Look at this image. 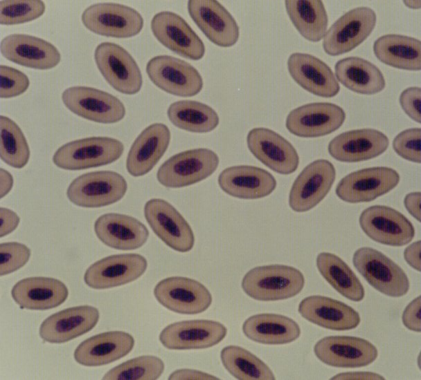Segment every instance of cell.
Returning <instances> with one entry per match:
<instances>
[{"instance_id": "cell-2", "label": "cell", "mask_w": 421, "mask_h": 380, "mask_svg": "<svg viewBox=\"0 0 421 380\" xmlns=\"http://www.w3.org/2000/svg\"><path fill=\"white\" fill-rule=\"evenodd\" d=\"M123 151V144L118 140L91 137L61 146L55 152L53 162L62 169L81 170L112 163L121 156Z\"/></svg>"}, {"instance_id": "cell-23", "label": "cell", "mask_w": 421, "mask_h": 380, "mask_svg": "<svg viewBox=\"0 0 421 380\" xmlns=\"http://www.w3.org/2000/svg\"><path fill=\"white\" fill-rule=\"evenodd\" d=\"M0 48L5 58L28 68L51 69L61 60V55L55 46L29 35H9L1 40Z\"/></svg>"}, {"instance_id": "cell-47", "label": "cell", "mask_w": 421, "mask_h": 380, "mask_svg": "<svg viewBox=\"0 0 421 380\" xmlns=\"http://www.w3.org/2000/svg\"><path fill=\"white\" fill-rule=\"evenodd\" d=\"M420 296L413 299L403 312L402 319L404 326L410 330L420 332Z\"/></svg>"}, {"instance_id": "cell-48", "label": "cell", "mask_w": 421, "mask_h": 380, "mask_svg": "<svg viewBox=\"0 0 421 380\" xmlns=\"http://www.w3.org/2000/svg\"><path fill=\"white\" fill-rule=\"evenodd\" d=\"M0 236L2 238L13 231L18 226L20 219L13 211L1 207L0 209Z\"/></svg>"}, {"instance_id": "cell-22", "label": "cell", "mask_w": 421, "mask_h": 380, "mask_svg": "<svg viewBox=\"0 0 421 380\" xmlns=\"http://www.w3.org/2000/svg\"><path fill=\"white\" fill-rule=\"evenodd\" d=\"M188 10L193 21L213 44L233 46L239 38V27L231 13L217 1L190 0Z\"/></svg>"}, {"instance_id": "cell-25", "label": "cell", "mask_w": 421, "mask_h": 380, "mask_svg": "<svg viewBox=\"0 0 421 380\" xmlns=\"http://www.w3.org/2000/svg\"><path fill=\"white\" fill-rule=\"evenodd\" d=\"M99 317L98 309L91 305L69 307L46 318L40 325L39 336L48 343H64L92 330Z\"/></svg>"}, {"instance_id": "cell-40", "label": "cell", "mask_w": 421, "mask_h": 380, "mask_svg": "<svg viewBox=\"0 0 421 380\" xmlns=\"http://www.w3.org/2000/svg\"><path fill=\"white\" fill-rule=\"evenodd\" d=\"M0 156L7 164L21 169L30 158L26 139L19 126L8 117L0 118Z\"/></svg>"}, {"instance_id": "cell-3", "label": "cell", "mask_w": 421, "mask_h": 380, "mask_svg": "<svg viewBox=\"0 0 421 380\" xmlns=\"http://www.w3.org/2000/svg\"><path fill=\"white\" fill-rule=\"evenodd\" d=\"M353 265L375 289L391 297H400L409 289V281L404 271L383 253L364 247L355 251Z\"/></svg>"}, {"instance_id": "cell-34", "label": "cell", "mask_w": 421, "mask_h": 380, "mask_svg": "<svg viewBox=\"0 0 421 380\" xmlns=\"http://www.w3.org/2000/svg\"><path fill=\"white\" fill-rule=\"evenodd\" d=\"M337 79L347 88L357 93L373 95L386 86L381 70L370 61L359 57L339 60L334 66Z\"/></svg>"}, {"instance_id": "cell-54", "label": "cell", "mask_w": 421, "mask_h": 380, "mask_svg": "<svg viewBox=\"0 0 421 380\" xmlns=\"http://www.w3.org/2000/svg\"><path fill=\"white\" fill-rule=\"evenodd\" d=\"M404 3L409 7L411 8H420V1H404Z\"/></svg>"}, {"instance_id": "cell-38", "label": "cell", "mask_w": 421, "mask_h": 380, "mask_svg": "<svg viewBox=\"0 0 421 380\" xmlns=\"http://www.w3.org/2000/svg\"><path fill=\"white\" fill-rule=\"evenodd\" d=\"M167 115L175 126L194 133L210 132L220 122L217 113L210 106L192 100H180L171 104Z\"/></svg>"}, {"instance_id": "cell-31", "label": "cell", "mask_w": 421, "mask_h": 380, "mask_svg": "<svg viewBox=\"0 0 421 380\" xmlns=\"http://www.w3.org/2000/svg\"><path fill=\"white\" fill-rule=\"evenodd\" d=\"M134 345V339L129 333L103 332L82 341L75 350L74 359L84 366L103 365L126 356Z\"/></svg>"}, {"instance_id": "cell-33", "label": "cell", "mask_w": 421, "mask_h": 380, "mask_svg": "<svg viewBox=\"0 0 421 380\" xmlns=\"http://www.w3.org/2000/svg\"><path fill=\"white\" fill-rule=\"evenodd\" d=\"M242 331L251 341L268 345L289 343L301 335L300 327L295 321L271 313L249 317L242 325Z\"/></svg>"}, {"instance_id": "cell-49", "label": "cell", "mask_w": 421, "mask_h": 380, "mask_svg": "<svg viewBox=\"0 0 421 380\" xmlns=\"http://www.w3.org/2000/svg\"><path fill=\"white\" fill-rule=\"evenodd\" d=\"M168 379H219L208 373L190 369H180L173 372Z\"/></svg>"}, {"instance_id": "cell-30", "label": "cell", "mask_w": 421, "mask_h": 380, "mask_svg": "<svg viewBox=\"0 0 421 380\" xmlns=\"http://www.w3.org/2000/svg\"><path fill=\"white\" fill-rule=\"evenodd\" d=\"M298 312L306 320L319 326L333 330H349L360 323L359 313L339 301L321 295L303 298Z\"/></svg>"}, {"instance_id": "cell-53", "label": "cell", "mask_w": 421, "mask_h": 380, "mask_svg": "<svg viewBox=\"0 0 421 380\" xmlns=\"http://www.w3.org/2000/svg\"><path fill=\"white\" fill-rule=\"evenodd\" d=\"M13 185V178L12 175L4 170L0 169V195L1 198L6 196L12 189Z\"/></svg>"}, {"instance_id": "cell-13", "label": "cell", "mask_w": 421, "mask_h": 380, "mask_svg": "<svg viewBox=\"0 0 421 380\" xmlns=\"http://www.w3.org/2000/svg\"><path fill=\"white\" fill-rule=\"evenodd\" d=\"M359 222L370 238L386 245L403 246L415 236L412 223L402 213L388 206L366 208L361 212Z\"/></svg>"}, {"instance_id": "cell-43", "label": "cell", "mask_w": 421, "mask_h": 380, "mask_svg": "<svg viewBox=\"0 0 421 380\" xmlns=\"http://www.w3.org/2000/svg\"><path fill=\"white\" fill-rule=\"evenodd\" d=\"M30 249L17 242L3 243L0 245V275L14 272L26 264L30 256Z\"/></svg>"}, {"instance_id": "cell-24", "label": "cell", "mask_w": 421, "mask_h": 380, "mask_svg": "<svg viewBox=\"0 0 421 380\" xmlns=\"http://www.w3.org/2000/svg\"><path fill=\"white\" fill-rule=\"evenodd\" d=\"M389 140L382 132L373 129H361L342 133L328 144V152L335 160L357 162L376 158L388 148Z\"/></svg>"}, {"instance_id": "cell-36", "label": "cell", "mask_w": 421, "mask_h": 380, "mask_svg": "<svg viewBox=\"0 0 421 380\" xmlns=\"http://www.w3.org/2000/svg\"><path fill=\"white\" fill-rule=\"evenodd\" d=\"M316 266L325 280L342 296L356 302L364 298L365 292L360 281L338 256L321 252L316 257Z\"/></svg>"}, {"instance_id": "cell-10", "label": "cell", "mask_w": 421, "mask_h": 380, "mask_svg": "<svg viewBox=\"0 0 421 380\" xmlns=\"http://www.w3.org/2000/svg\"><path fill=\"white\" fill-rule=\"evenodd\" d=\"M377 16L368 7H357L346 12L329 28L323 47L331 56L348 53L361 44L375 27Z\"/></svg>"}, {"instance_id": "cell-44", "label": "cell", "mask_w": 421, "mask_h": 380, "mask_svg": "<svg viewBox=\"0 0 421 380\" xmlns=\"http://www.w3.org/2000/svg\"><path fill=\"white\" fill-rule=\"evenodd\" d=\"M420 128H412L402 131L393 141V149L402 158L415 163H420Z\"/></svg>"}, {"instance_id": "cell-8", "label": "cell", "mask_w": 421, "mask_h": 380, "mask_svg": "<svg viewBox=\"0 0 421 380\" xmlns=\"http://www.w3.org/2000/svg\"><path fill=\"white\" fill-rule=\"evenodd\" d=\"M62 99L72 113L98 123L118 122L126 113L125 107L119 99L92 87H69L62 93Z\"/></svg>"}, {"instance_id": "cell-32", "label": "cell", "mask_w": 421, "mask_h": 380, "mask_svg": "<svg viewBox=\"0 0 421 380\" xmlns=\"http://www.w3.org/2000/svg\"><path fill=\"white\" fill-rule=\"evenodd\" d=\"M69 291L61 281L48 277H29L12 287L11 296L22 308L44 310L56 307L67 298Z\"/></svg>"}, {"instance_id": "cell-11", "label": "cell", "mask_w": 421, "mask_h": 380, "mask_svg": "<svg viewBox=\"0 0 421 380\" xmlns=\"http://www.w3.org/2000/svg\"><path fill=\"white\" fill-rule=\"evenodd\" d=\"M399 182L400 175L393 169L370 167L346 175L337 184L335 192L346 202H370L391 191Z\"/></svg>"}, {"instance_id": "cell-45", "label": "cell", "mask_w": 421, "mask_h": 380, "mask_svg": "<svg viewBox=\"0 0 421 380\" xmlns=\"http://www.w3.org/2000/svg\"><path fill=\"white\" fill-rule=\"evenodd\" d=\"M0 72V96L1 98L18 96L28 88L30 84L28 77L21 71L8 66L1 65Z\"/></svg>"}, {"instance_id": "cell-42", "label": "cell", "mask_w": 421, "mask_h": 380, "mask_svg": "<svg viewBox=\"0 0 421 380\" xmlns=\"http://www.w3.org/2000/svg\"><path fill=\"white\" fill-rule=\"evenodd\" d=\"M45 12L42 1L26 0L0 1V23L15 25L35 20Z\"/></svg>"}, {"instance_id": "cell-26", "label": "cell", "mask_w": 421, "mask_h": 380, "mask_svg": "<svg viewBox=\"0 0 421 380\" xmlns=\"http://www.w3.org/2000/svg\"><path fill=\"white\" fill-rule=\"evenodd\" d=\"M287 68L293 79L315 95L332 97L339 92V84L331 68L314 55L292 53L288 58Z\"/></svg>"}, {"instance_id": "cell-4", "label": "cell", "mask_w": 421, "mask_h": 380, "mask_svg": "<svg viewBox=\"0 0 421 380\" xmlns=\"http://www.w3.org/2000/svg\"><path fill=\"white\" fill-rule=\"evenodd\" d=\"M127 189V182L118 173L98 171L74 179L67 189L66 196L77 206L96 208L118 202Z\"/></svg>"}, {"instance_id": "cell-29", "label": "cell", "mask_w": 421, "mask_h": 380, "mask_svg": "<svg viewBox=\"0 0 421 380\" xmlns=\"http://www.w3.org/2000/svg\"><path fill=\"white\" fill-rule=\"evenodd\" d=\"M218 184L227 194L242 199L264 198L276 187V180L269 171L249 165L225 169L219 175Z\"/></svg>"}, {"instance_id": "cell-18", "label": "cell", "mask_w": 421, "mask_h": 380, "mask_svg": "<svg viewBox=\"0 0 421 380\" xmlns=\"http://www.w3.org/2000/svg\"><path fill=\"white\" fill-rule=\"evenodd\" d=\"M147 267L146 259L138 254L109 256L90 265L84 273V281L93 289L111 288L136 280Z\"/></svg>"}, {"instance_id": "cell-52", "label": "cell", "mask_w": 421, "mask_h": 380, "mask_svg": "<svg viewBox=\"0 0 421 380\" xmlns=\"http://www.w3.org/2000/svg\"><path fill=\"white\" fill-rule=\"evenodd\" d=\"M331 379H347V380H359V379H384L382 375L370 372H350L337 374L332 377Z\"/></svg>"}, {"instance_id": "cell-27", "label": "cell", "mask_w": 421, "mask_h": 380, "mask_svg": "<svg viewBox=\"0 0 421 380\" xmlns=\"http://www.w3.org/2000/svg\"><path fill=\"white\" fill-rule=\"evenodd\" d=\"M94 231L105 245L120 250L138 249L149 237L147 227L141 221L118 213L100 216L94 223Z\"/></svg>"}, {"instance_id": "cell-46", "label": "cell", "mask_w": 421, "mask_h": 380, "mask_svg": "<svg viewBox=\"0 0 421 380\" xmlns=\"http://www.w3.org/2000/svg\"><path fill=\"white\" fill-rule=\"evenodd\" d=\"M420 87L413 86L404 90L400 96V104L405 113L414 121L420 123Z\"/></svg>"}, {"instance_id": "cell-37", "label": "cell", "mask_w": 421, "mask_h": 380, "mask_svg": "<svg viewBox=\"0 0 421 380\" xmlns=\"http://www.w3.org/2000/svg\"><path fill=\"white\" fill-rule=\"evenodd\" d=\"M285 4L293 25L305 39L318 42L325 36L328 18L322 1H285Z\"/></svg>"}, {"instance_id": "cell-7", "label": "cell", "mask_w": 421, "mask_h": 380, "mask_svg": "<svg viewBox=\"0 0 421 380\" xmlns=\"http://www.w3.org/2000/svg\"><path fill=\"white\" fill-rule=\"evenodd\" d=\"M150 79L158 88L180 97H192L203 87L198 70L188 62L170 55L152 57L146 65Z\"/></svg>"}, {"instance_id": "cell-15", "label": "cell", "mask_w": 421, "mask_h": 380, "mask_svg": "<svg viewBox=\"0 0 421 380\" xmlns=\"http://www.w3.org/2000/svg\"><path fill=\"white\" fill-rule=\"evenodd\" d=\"M336 178L334 165L325 159L307 165L294 182L289 205L296 212L307 211L317 205L328 193Z\"/></svg>"}, {"instance_id": "cell-9", "label": "cell", "mask_w": 421, "mask_h": 380, "mask_svg": "<svg viewBox=\"0 0 421 380\" xmlns=\"http://www.w3.org/2000/svg\"><path fill=\"white\" fill-rule=\"evenodd\" d=\"M94 59L105 80L118 92L134 95L141 90L143 77L140 68L122 46L102 42L95 50Z\"/></svg>"}, {"instance_id": "cell-19", "label": "cell", "mask_w": 421, "mask_h": 380, "mask_svg": "<svg viewBox=\"0 0 421 380\" xmlns=\"http://www.w3.org/2000/svg\"><path fill=\"white\" fill-rule=\"evenodd\" d=\"M251 153L262 164L280 174L294 172L299 164L293 145L276 132L267 128L251 129L247 137Z\"/></svg>"}, {"instance_id": "cell-17", "label": "cell", "mask_w": 421, "mask_h": 380, "mask_svg": "<svg viewBox=\"0 0 421 380\" xmlns=\"http://www.w3.org/2000/svg\"><path fill=\"white\" fill-rule=\"evenodd\" d=\"M314 352L323 363L337 368H359L372 363L377 357V348L356 336H330L320 339Z\"/></svg>"}, {"instance_id": "cell-6", "label": "cell", "mask_w": 421, "mask_h": 380, "mask_svg": "<svg viewBox=\"0 0 421 380\" xmlns=\"http://www.w3.org/2000/svg\"><path fill=\"white\" fill-rule=\"evenodd\" d=\"M81 19L90 31L106 37H132L143 27V19L138 11L116 3L93 4L84 10Z\"/></svg>"}, {"instance_id": "cell-39", "label": "cell", "mask_w": 421, "mask_h": 380, "mask_svg": "<svg viewBox=\"0 0 421 380\" xmlns=\"http://www.w3.org/2000/svg\"><path fill=\"white\" fill-rule=\"evenodd\" d=\"M222 363L229 372L240 380H271L275 376L261 359L238 345L224 348L220 353Z\"/></svg>"}, {"instance_id": "cell-12", "label": "cell", "mask_w": 421, "mask_h": 380, "mask_svg": "<svg viewBox=\"0 0 421 380\" xmlns=\"http://www.w3.org/2000/svg\"><path fill=\"white\" fill-rule=\"evenodd\" d=\"M144 215L154 234L168 247L179 252L192 249L193 231L181 213L169 202L160 198L148 200Z\"/></svg>"}, {"instance_id": "cell-16", "label": "cell", "mask_w": 421, "mask_h": 380, "mask_svg": "<svg viewBox=\"0 0 421 380\" xmlns=\"http://www.w3.org/2000/svg\"><path fill=\"white\" fill-rule=\"evenodd\" d=\"M346 113L339 106L329 102H314L298 106L288 114L285 125L292 134L302 137H316L330 134L342 126Z\"/></svg>"}, {"instance_id": "cell-5", "label": "cell", "mask_w": 421, "mask_h": 380, "mask_svg": "<svg viewBox=\"0 0 421 380\" xmlns=\"http://www.w3.org/2000/svg\"><path fill=\"white\" fill-rule=\"evenodd\" d=\"M220 162L208 149L185 151L170 158L159 169L156 178L162 185L179 188L199 182L212 175Z\"/></svg>"}, {"instance_id": "cell-1", "label": "cell", "mask_w": 421, "mask_h": 380, "mask_svg": "<svg viewBox=\"0 0 421 380\" xmlns=\"http://www.w3.org/2000/svg\"><path fill=\"white\" fill-rule=\"evenodd\" d=\"M305 285V278L298 269L284 265L256 267L243 277L242 287L253 299L271 301L295 296Z\"/></svg>"}, {"instance_id": "cell-20", "label": "cell", "mask_w": 421, "mask_h": 380, "mask_svg": "<svg viewBox=\"0 0 421 380\" xmlns=\"http://www.w3.org/2000/svg\"><path fill=\"white\" fill-rule=\"evenodd\" d=\"M151 30L165 47L183 57L199 60L205 54V46L187 22L177 14L163 11L151 21Z\"/></svg>"}, {"instance_id": "cell-35", "label": "cell", "mask_w": 421, "mask_h": 380, "mask_svg": "<svg viewBox=\"0 0 421 380\" xmlns=\"http://www.w3.org/2000/svg\"><path fill=\"white\" fill-rule=\"evenodd\" d=\"M377 58L390 66L408 70L421 68V43L414 37L388 34L381 36L373 44Z\"/></svg>"}, {"instance_id": "cell-51", "label": "cell", "mask_w": 421, "mask_h": 380, "mask_svg": "<svg viewBox=\"0 0 421 380\" xmlns=\"http://www.w3.org/2000/svg\"><path fill=\"white\" fill-rule=\"evenodd\" d=\"M420 191L411 192L406 195L404 204L409 213L418 221H420Z\"/></svg>"}, {"instance_id": "cell-21", "label": "cell", "mask_w": 421, "mask_h": 380, "mask_svg": "<svg viewBox=\"0 0 421 380\" xmlns=\"http://www.w3.org/2000/svg\"><path fill=\"white\" fill-rule=\"evenodd\" d=\"M226 333V327L217 321H183L165 327L159 334V341L170 350L203 349L219 343Z\"/></svg>"}, {"instance_id": "cell-14", "label": "cell", "mask_w": 421, "mask_h": 380, "mask_svg": "<svg viewBox=\"0 0 421 380\" xmlns=\"http://www.w3.org/2000/svg\"><path fill=\"white\" fill-rule=\"evenodd\" d=\"M154 294L163 307L183 314L201 313L212 303L208 289L199 281L186 277L172 276L161 280L155 286Z\"/></svg>"}, {"instance_id": "cell-41", "label": "cell", "mask_w": 421, "mask_h": 380, "mask_svg": "<svg viewBox=\"0 0 421 380\" xmlns=\"http://www.w3.org/2000/svg\"><path fill=\"white\" fill-rule=\"evenodd\" d=\"M165 365L159 357L141 356L128 360L109 370L102 379L155 380L163 372Z\"/></svg>"}, {"instance_id": "cell-28", "label": "cell", "mask_w": 421, "mask_h": 380, "mask_svg": "<svg viewBox=\"0 0 421 380\" xmlns=\"http://www.w3.org/2000/svg\"><path fill=\"white\" fill-rule=\"evenodd\" d=\"M171 135L162 123L152 124L138 135L129 151L126 168L131 175L142 176L150 171L166 151Z\"/></svg>"}, {"instance_id": "cell-50", "label": "cell", "mask_w": 421, "mask_h": 380, "mask_svg": "<svg viewBox=\"0 0 421 380\" xmlns=\"http://www.w3.org/2000/svg\"><path fill=\"white\" fill-rule=\"evenodd\" d=\"M404 258L411 267L420 271V240L414 242L405 249Z\"/></svg>"}]
</instances>
